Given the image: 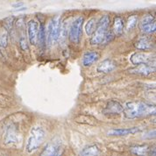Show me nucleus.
<instances>
[{"instance_id":"nucleus-3","label":"nucleus","mask_w":156,"mask_h":156,"mask_svg":"<svg viewBox=\"0 0 156 156\" xmlns=\"http://www.w3.org/2000/svg\"><path fill=\"white\" fill-rule=\"evenodd\" d=\"M46 138V132L41 126H34L32 128L28 140L27 142L26 150L27 153H33L36 149L39 148V147L43 143Z\"/></svg>"},{"instance_id":"nucleus-12","label":"nucleus","mask_w":156,"mask_h":156,"mask_svg":"<svg viewBox=\"0 0 156 156\" xmlns=\"http://www.w3.org/2000/svg\"><path fill=\"white\" fill-rule=\"evenodd\" d=\"M116 67H117V65L112 60L105 59L103 62H101L99 65L98 66L97 71L98 73H102V74H108V73L113 71L116 69Z\"/></svg>"},{"instance_id":"nucleus-15","label":"nucleus","mask_w":156,"mask_h":156,"mask_svg":"<svg viewBox=\"0 0 156 156\" xmlns=\"http://www.w3.org/2000/svg\"><path fill=\"white\" fill-rule=\"evenodd\" d=\"M100 149L98 145L92 144L83 149L80 153L79 156H100Z\"/></svg>"},{"instance_id":"nucleus-22","label":"nucleus","mask_w":156,"mask_h":156,"mask_svg":"<svg viewBox=\"0 0 156 156\" xmlns=\"http://www.w3.org/2000/svg\"><path fill=\"white\" fill-rule=\"evenodd\" d=\"M38 40H40V43L41 45L43 48L46 47V42H47V35H46V29L44 25L41 24V28L39 30V38Z\"/></svg>"},{"instance_id":"nucleus-14","label":"nucleus","mask_w":156,"mask_h":156,"mask_svg":"<svg viewBox=\"0 0 156 156\" xmlns=\"http://www.w3.org/2000/svg\"><path fill=\"white\" fill-rule=\"evenodd\" d=\"M139 127H133V128H126V129H113L108 133V135L111 136H125V135L134 134L136 133L140 132Z\"/></svg>"},{"instance_id":"nucleus-10","label":"nucleus","mask_w":156,"mask_h":156,"mask_svg":"<svg viewBox=\"0 0 156 156\" xmlns=\"http://www.w3.org/2000/svg\"><path fill=\"white\" fill-rule=\"evenodd\" d=\"M154 71H155L154 65L141 64V65H138L135 68L130 69L128 72L131 74H134V75H140V76H149V75L154 73Z\"/></svg>"},{"instance_id":"nucleus-26","label":"nucleus","mask_w":156,"mask_h":156,"mask_svg":"<svg viewBox=\"0 0 156 156\" xmlns=\"http://www.w3.org/2000/svg\"><path fill=\"white\" fill-rule=\"evenodd\" d=\"M148 156H155V147H154V149H151L149 151Z\"/></svg>"},{"instance_id":"nucleus-8","label":"nucleus","mask_w":156,"mask_h":156,"mask_svg":"<svg viewBox=\"0 0 156 156\" xmlns=\"http://www.w3.org/2000/svg\"><path fill=\"white\" fill-rule=\"evenodd\" d=\"M39 30H40V26L38 21L34 20H29L27 23V34H28L29 42L33 46L37 44L39 38Z\"/></svg>"},{"instance_id":"nucleus-16","label":"nucleus","mask_w":156,"mask_h":156,"mask_svg":"<svg viewBox=\"0 0 156 156\" xmlns=\"http://www.w3.org/2000/svg\"><path fill=\"white\" fill-rule=\"evenodd\" d=\"M18 140V135H17V132L12 126H10L6 130L5 133V144H14L17 142Z\"/></svg>"},{"instance_id":"nucleus-6","label":"nucleus","mask_w":156,"mask_h":156,"mask_svg":"<svg viewBox=\"0 0 156 156\" xmlns=\"http://www.w3.org/2000/svg\"><path fill=\"white\" fill-rule=\"evenodd\" d=\"M154 55L147 54V53H135L133 54L130 61L133 65H141V64H147V65H153L154 63Z\"/></svg>"},{"instance_id":"nucleus-2","label":"nucleus","mask_w":156,"mask_h":156,"mask_svg":"<svg viewBox=\"0 0 156 156\" xmlns=\"http://www.w3.org/2000/svg\"><path fill=\"white\" fill-rule=\"evenodd\" d=\"M110 16L105 15L97 22L96 29L92 34L91 39H90V44L91 45H99L104 42L105 36L108 33V29L110 27Z\"/></svg>"},{"instance_id":"nucleus-9","label":"nucleus","mask_w":156,"mask_h":156,"mask_svg":"<svg viewBox=\"0 0 156 156\" xmlns=\"http://www.w3.org/2000/svg\"><path fill=\"white\" fill-rule=\"evenodd\" d=\"M123 109H124V106L119 102L112 100L107 103L106 106L103 111V113L105 116H113V115L123 112Z\"/></svg>"},{"instance_id":"nucleus-1","label":"nucleus","mask_w":156,"mask_h":156,"mask_svg":"<svg viewBox=\"0 0 156 156\" xmlns=\"http://www.w3.org/2000/svg\"><path fill=\"white\" fill-rule=\"evenodd\" d=\"M125 117L128 119H133L140 117L154 115L155 107L143 102H127L123 109Z\"/></svg>"},{"instance_id":"nucleus-19","label":"nucleus","mask_w":156,"mask_h":156,"mask_svg":"<svg viewBox=\"0 0 156 156\" xmlns=\"http://www.w3.org/2000/svg\"><path fill=\"white\" fill-rule=\"evenodd\" d=\"M59 145L60 144H55V143H49V144H48L44 147L40 156H53V154H55V152L56 151Z\"/></svg>"},{"instance_id":"nucleus-18","label":"nucleus","mask_w":156,"mask_h":156,"mask_svg":"<svg viewBox=\"0 0 156 156\" xmlns=\"http://www.w3.org/2000/svg\"><path fill=\"white\" fill-rule=\"evenodd\" d=\"M124 32V21L119 17H116L113 21V29H112V34L115 35L119 36Z\"/></svg>"},{"instance_id":"nucleus-20","label":"nucleus","mask_w":156,"mask_h":156,"mask_svg":"<svg viewBox=\"0 0 156 156\" xmlns=\"http://www.w3.org/2000/svg\"><path fill=\"white\" fill-rule=\"evenodd\" d=\"M8 29L5 27H0V46L3 48H6L8 45Z\"/></svg>"},{"instance_id":"nucleus-5","label":"nucleus","mask_w":156,"mask_h":156,"mask_svg":"<svg viewBox=\"0 0 156 156\" xmlns=\"http://www.w3.org/2000/svg\"><path fill=\"white\" fill-rule=\"evenodd\" d=\"M83 18L79 17L71 25L69 30V40L73 43H78L82 37V27L83 24Z\"/></svg>"},{"instance_id":"nucleus-27","label":"nucleus","mask_w":156,"mask_h":156,"mask_svg":"<svg viewBox=\"0 0 156 156\" xmlns=\"http://www.w3.org/2000/svg\"><path fill=\"white\" fill-rule=\"evenodd\" d=\"M23 5V3H18V4H16V5H12V6L13 7H20V6H22Z\"/></svg>"},{"instance_id":"nucleus-17","label":"nucleus","mask_w":156,"mask_h":156,"mask_svg":"<svg viewBox=\"0 0 156 156\" xmlns=\"http://www.w3.org/2000/svg\"><path fill=\"white\" fill-rule=\"evenodd\" d=\"M149 151L147 145H134L131 147V152L136 156H148Z\"/></svg>"},{"instance_id":"nucleus-11","label":"nucleus","mask_w":156,"mask_h":156,"mask_svg":"<svg viewBox=\"0 0 156 156\" xmlns=\"http://www.w3.org/2000/svg\"><path fill=\"white\" fill-rule=\"evenodd\" d=\"M135 48L137 49L141 50V51H149V50H152L154 48V42L151 37L144 36V37L140 38L136 41Z\"/></svg>"},{"instance_id":"nucleus-25","label":"nucleus","mask_w":156,"mask_h":156,"mask_svg":"<svg viewBox=\"0 0 156 156\" xmlns=\"http://www.w3.org/2000/svg\"><path fill=\"white\" fill-rule=\"evenodd\" d=\"M53 156H62V146L61 145L58 146L56 151L55 152V154H53Z\"/></svg>"},{"instance_id":"nucleus-23","label":"nucleus","mask_w":156,"mask_h":156,"mask_svg":"<svg viewBox=\"0 0 156 156\" xmlns=\"http://www.w3.org/2000/svg\"><path fill=\"white\" fill-rule=\"evenodd\" d=\"M137 22H138V17L136 15H133V16L129 17L127 20V23H126V30L127 31L133 30L136 27Z\"/></svg>"},{"instance_id":"nucleus-4","label":"nucleus","mask_w":156,"mask_h":156,"mask_svg":"<svg viewBox=\"0 0 156 156\" xmlns=\"http://www.w3.org/2000/svg\"><path fill=\"white\" fill-rule=\"evenodd\" d=\"M61 34V20L57 16L51 20L48 26V35L47 41L50 47L56 42Z\"/></svg>"},{"instance_id":"nucleus-24","label":"nucleus","mask_w":156,"mask_h":156,"mask_svg":"<svg viewBox=\"0 0 156 156\" xmlns=\"http://www.w3.org/2000/svg\"><path fill=\"white\" fill-rule=\"evenodd\" d=\"M20 48L23 50H26L28 48L27 43V41H26V38L25 37H21L20 38Z\"/></svg>"},{"instance_id":"nucleus-7","label":"nucleus","mask_w":156,"mask_h":156,"mask_svg":"<svg viewBox=\"0 0 156 156\" xmlns=\"http://www.w3.org/2000/svg\"><path fill=\"white\" fill-rule=\"evenodd\" d=\"M140 29L146 34H154L156 31L155 19L153 15H146L140 21Z\"/></svg>"},{"instance_id":"nucleus-13","label":"nucleus","mask_w":156,"mask_h":156,"mask_svg":"<svg viewBox=\"0 0 156 156\" xmlns=\"http://www.w3.org/2000/svg\"><path fill=\"white\" fill-rule=\"evenodd\" d=\"M99 59V55L96 51L86 52L83 56V65L84 67H90L94 62H96Z\"/></svg>"},{"instance_id":"nucleus-21","label":"nucleus","mask_w":156,"mask_h":156,"mask_svg":"<svg viewBox=\"0 0 156 156\" xmlns=\"http://www.w3.org/2000/svg\"><path fill=\"white\" fill-rule=\"evenodd\" d=\"M96 26H97V21L96 19L92 18L91 20H90L89 21L87 22V24L85 25V32L88 35H92V34L94 33L95 29H96Z\"/></svg>"}]
</instances>
